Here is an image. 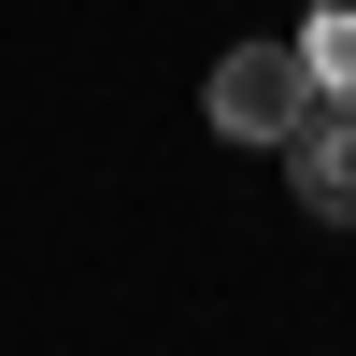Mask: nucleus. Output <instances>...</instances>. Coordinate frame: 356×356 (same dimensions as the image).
Returning a JSON list of instances; mask_svg holds the SVG:
<instances>
[{"label":"nucleus","mask_w":356,"mask_h":356,"mask_svg":"<svg viewBox=\"0 0 356 356\" xmlns=\"http://www.w3.org/2000/svg\"><path fill=\"white\" fill-rule=\"evenodd\" d=\"M200 114H214L228 143H285L314 114V72H300V43H228L214 72H200Z\"/></svg>","instance_id":"obj_1"},{"label":"nucleus","mask_w":356,"mask_h":356,"mask_svg":"<svg viewBox=\"0 0 356 356\" xmlns=\"http://www.w3.org/2000/svg\"><path fill=\"white\" fill-rule=\"evenodd\" d=\"M285 186H300L314 228H356V100H314L285 129Z\"/></svg>","instance_id":"obj_2"},{"label":"nucleus","mask_w":356,"mask_h":356,"mask_svg":"<svg viewBox=\"0 0 356 356\" xmlns=\"http://www.w3.org/2000/svg\"><path fill=\"white\" fill-rule=\"evenodd\" d=\"M300 72H314V100H356V0H314L300 15Z\"/></svg>","instance_id":"obj_3"}]
</instances>
